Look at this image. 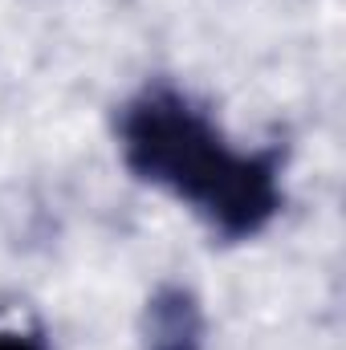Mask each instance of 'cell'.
<instances>
[{
    "mask_svg": "<svg viewBox=\"0 0 346 350\" xmlns=\"http://www.w3.org/2000/svg\"><path fill=\"white\" fill-rule=\"evenodd\" d=\"M122 163L143 183L191 204L224 241L265 232L281 204L277 151H237L216 122L172 86H151L118 114Z\"/></svg>",
    "mask_w": 346,
    "mask_h": 350,
    "instance_id": "1",
    "label": "cell"
},
{
    "mask_svg": "<svg viewBox=\"0 0 346 350\" xmlns=\"http://www.w3.org/2000/svg\"><path fill=\"white\" fill-rule=\"evenodd\" d=\"M208 322L191 289L159 285L143 310V350H204Z\"/></svg>",
    "mask_w": 346,
    "mask_h": 350,
    "instance_id": "2",
    "label": "cell"
},
{
    "mask_svg": "<svg viewBox=\"0 0 346 350\" xmlns=\"http://www.w3.org/2000/svg\"><path fill=\"white\" fill-rule=\"evenodd\" d=\"M0 350H45L33 334H16V330H0Z\"/></svg>",
    "mask_w": 346,
    "mask_h": 350,
    "instance_id": "3",
    "label": "cell"
}]
</instances>
